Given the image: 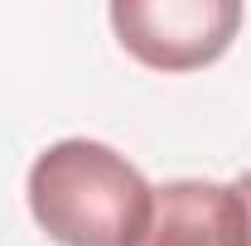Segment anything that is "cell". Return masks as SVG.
Masks as SVG:
<instances>
[{"label":"cell","mask_w":251,"mask_h":246,"mask_svg":"<svg viewBox=\"0 0 251 246\" xmlns=\"http://www.w3.org/2000/svg\"><path fill=\"white\" fill-rule=\"evenodd\" d=\"M29 217L58 246H135L155 208L150 179L121 150L68 135L29 164Z\"/></svg>","instance_id":"6da1fadb"},{"label":"cell","mask_w":251,"mask_h":246,"mask_svg":"<svg viewBox=\"0 0 251 246\" xmlns=\"http://www.w3.org/2000/svg\"><path fill=\"white\" fill-rule=\"evenodd\" d=\"M116 44L150 73H198L242 34L237 0H116L106 10Z\"/></svg>","instance_id":"7a4b0ae2"},{"label":"cell","mask_w":251,"mask_h":246,"mask_svg":"<svg viewBox=\"0 0 251 246\" xmlns=\"http://www.w3.org/2000/svg\"><path fill=\"white\" fill-rule=\"evenodd\" d=\"M135 246H251L247 203L218 179H169L155 188V208Z\"/></svg>","instance_id":"3957f363"},{"label":"cell","mask_w":251,"mask_h":246,"mask_svg":"<svg viewBox=\"0 0 251 246\" xmlns=\"http://www.w3.org/2000/svg\"><path fill=\"white\" fill-rule=\"evenodd\" d=\"M232 188H237V193H242V203H247V227H251V169H247V174H242Z\"/></svg>","instance_id":"277c9868"}]
</instances>
